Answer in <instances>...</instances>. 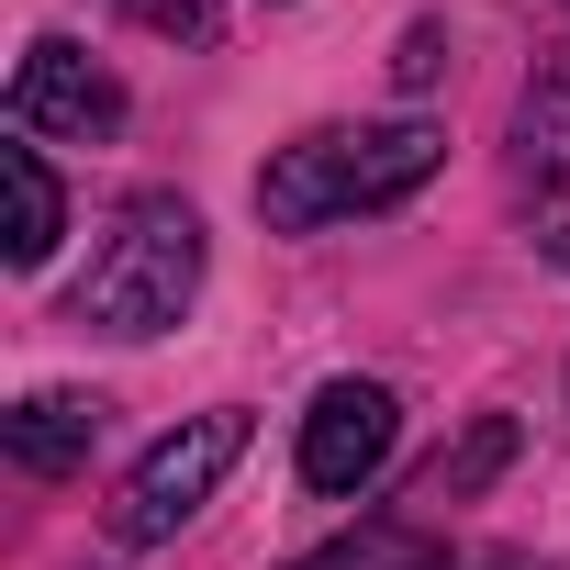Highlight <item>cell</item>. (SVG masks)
<instances>
[{"mask_svg":"<svg viewBox=\"0 0 570 570\" xmlns=\"http://www.w3.org/2000/svg\"><path fill=\"white\" fill-rule=\"evenodd\" d=\"M436 157H448V135L425 112H403V124H314L257 168V224L268 235H314V224H347V213H392V202H414L436 179Z\"/></svg>","mask_w":570,"mask_h":570,"instance_id":"1","label":"cell"},{"mask_svg":"<svg viewBox=\"0 0 570 570\" xmlns=\"http://www.w3.org/2000/svg\"><path fill=\"white\" fill-rule=\"evenodd\" d=\"M190 303H202V213H190L179 190H135V202L112 213V235L90 246V268H79L68 325H90V336H112V347H146V336H168Z\"/></svg>","mask_w":570,"mask_h":570,"instance_id":"2","label":"cell"},{"mask_svg":"<svg viewBox=\"0 0 570 570\" xmlns=\"http://www.w3.org/2000/svg\"><path fill=\"white\" fill-rule=\"evenodd\" d=\"M246 403H213V414H190V425H168L135 470H124V492H112V548H168L213 492H224V470L246 459Z\"/></svg>","mask_w":570,"mask_h":570,"instance_id":"3","label":"cell"},{"mask_svg":"<svg viewBox=\"0 0 570 570\" xmlns=\"http://www.w3.org/2000/svg\"><path fill=\"white\" fill-rule=\"evenodd\" d=\"M112 124H124V79H112L90 46L35 35L23 68H12V135H79V146H101Z\"/></svg>","mask_w":570,"mask_h":570,"instance_id":"4","label":"cell"},{"mask_svg":"<svg viewBox=\"0 0 570 570\" xmlns=\"http://www.w3.org/2000/svg\"><path fill=\"white\" fill-rule=\"evenodd\" d=\"M392 436H403L392 381H325L314 414H303V492H370Z\"/></svg>","mask_w":570,"mask_h":570,"instance_id":"5","label":"cell"},{"mask_svg":"<svg viewBox=\"0 0 570 570\" xmlns=\"http://www.w3.org/2000/svg\"><path fill=\"white\" fill-rule=\"evenodd\" d=\"M503 168L525 202H559L570 190V46H548L514 90V124H503Z\"/></svg>","mask_w":570,"mask_h":570,"instance_id":"6","label":"cell"},{"mask_svg":"<svg viewBox=\"0 0 570 570\" xmlns=\"http://www.w3.org/2000/svg\"><path fill=\"white\" fill-rule=\"evenodd\" d=\"M101 392H23L12 414H0V459H12L23 481H68V470H90V448H101Z\"/></svg>","mask_w":570,"mask_h":570,"instance_id":"7","label":"cell"},{"mask_svg":"<svg viewBox=\"0 0 570 570\" xmlns=\"http://www.w3.org/2000/svg\"><path fill=\"white\" fill-rule=\"evenodd\" d=\"M0 190H12V235H0V257H12V268H46L57 235H68V190H57V168H46L35 135L0 146Z\"/></svg>","mask_w":570,"mask_h":570,"instance_id":"8","label":"cell"},{"mask_svg":"<svg viewBox=\"0 0 570 570\" xmlns=\"http://www.w3.org/2000/svg\"><path fill=\"white\" fill-rule=\"evenodd\" d=\"M514 448H525V425H514V414H481V425H470V436H459V448H448V459H436V470L403 492V514H436V503H470V492H492V481L514 470Z\"/></svg>","mask_w":570,"mask_h":570,"instance_id":"9","label":"cell"},{"mask_svg":"<svg viewBox=\"0 0 570 570\" xmlns=\"http://www.w3.org/2000/svg\"><path fill=\"white\" fill-rule=\"evenodd\" d=\"M124 23H146V35H168V46H213L224 35V0H112Z\"/></svg>","mask_w":570,"mask_h":570,"instance_id":"10","label":"cell"},{"mask_svg":"<svg viewBox=\"0 0 570 570\" xmlns=\"http://www.w3.org/2000/svg\"><path fill=\"white\" fill-rule=\"evenodd\" d=\"M436 57H448V46H436V23H414V35H403V90H425V79H436Z\"/></svg>","mask_w":570,"mask_h":570,"instance_id":"11","label":"cell"},{"mask_svg":"<svg viewBox=\"0 0 570 570\" xmlns=\"http://www.w3.org/2000/svg\"><path fill=\"white\" fill-rule=\"evenodd\" d=\"M392 570H459V548H425V537H414V548H403Z\"/></svg>","mask_w":570,"mask_h":570,"instance_id":"12","label":"cell"},{"mask_svg":"<svg viewBox=\"0 0 570 570\" xmlns=\"http://www.w3.org/2000/svg\"><path fill=\"white\" fill-rule=\"evenodd\" d=\"M459 570H548V559H514V548H481V559H459Z\"/></svg>","mask_w":570,"mask_h":570,"instance_id":"13","label":"cell"},{"mask_svg":"<svg viewBox=\"0 0 570 570\" xmlns=\"http://www.w3.org/2000/svg\"><path fill=\"white\" fill-rule=\"evenodd\" d=\"M548 257H559V268H570V224H559V235H548Z\"/></svg>","mask_w":570,"mask_h":570,"instance_id":"14","label":"cell"}]
</instances>
